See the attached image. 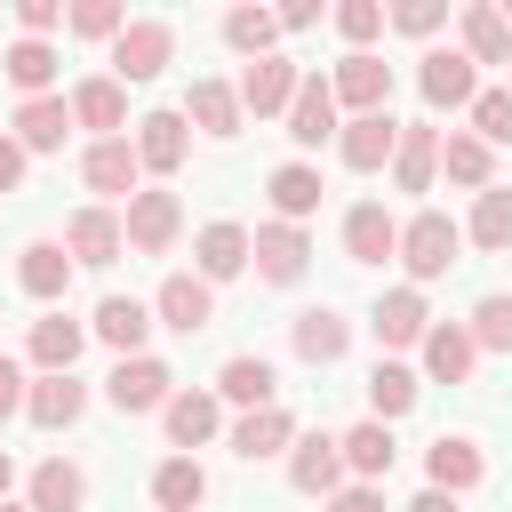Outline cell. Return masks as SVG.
Listing matches in <instances>:
<instances>
[{"mask_svg":"<svg viewBox=\"0 0 512 512\" xmlns=\"http://www.w3.org/2000/svg\"><path fill=\"white\" fill-rule=\"evenodd\" d=\"M120 24H128V16H120L112 0H80V8H72V32H80V40H120Z\"/></svg>","mask_w":512,"mask_h":512,"instance_id":"cell-45","label":"cell"},{"mask_svg":"<svg viewBox=\"0 0 512 512\" xmlns=\"http://www.w3.org/2000/svg\"><path fill=\"white\" fill-rule=\"evenodd\" d=\"M408 512H456V496H440V488H424V496H416Z\"/></svg>","mask_w":512,"mask_h":512,"instance_id":"cell-53","label":"cell"},{"mask_svg":"<svg viewBox=\"0 0 512 512\" xmlns=\"http://www.w3.org/2000/svg\"><path fill=\"white\" fill-rule=\"evenodd\" d=\"M472 136L480 144H512V88H480L472 96Z\"/></svg>","mask_w":512,"mask_h":512,"instance_id":"cell-43","label":"cell"},{"mask_svg":"<svg viewBox=\"0 0 512 512\" xmlns=\"http://www.w3.org/2000/svg\"><path fill=\"white\" fill-rule=\"evenodd\" d=\"M328 96L352 104V120H360V112H384V96H392V64L368 56V48H352V56L328 72Z\"/></svg>","mask_w":512,"mask_h":512,"instance_id":"cell-3","label":"cell"},{"mask_svg":"<svg viewBox=\"0 0 512 512\" xmlns=\"http://www.w3.org/2000/svg\"><path fill=\"white\" fill-rule=\"evenodd\" d=\"M224 40L256 64V56H272V40H280V16H264V8H232L224 16Z\"/></svg>","mask_w":512,"mask_h":512,"instance_id":"cell-40","label":"cell"},{"mask_svg":"<svg viewBox=\"0 0 512 512\" xmlns=\"http://www.w3.org/2000/svg\"><path fill=\"white\" fill-rule=\"evenodd\" d=\"M472 352H480V344H472V336H464L456 320L424 328V368H432L440 384H464V376H472Z\"/></svg>","mask_w":512,"mask_h":512,"instance_id":"cell-27","label":"cell"},{"mask_svg":"<svg viewBox=\"0 0 512 512\" xmlns=\"http://www.w3.org/2000/svg\"><path fill=\"white\" fill-rule=\"evenodd\" d=\"M80 496H88V472H80V464L48 456V464L32 472V512H80Z\"/></svg>","mask_w":512,"mask_h":512,"instance_id":"cell-31","label":"cell"},{"mask_svg":"<svg viewBox=\"0 0 512 512\" xmlns=\"http://www.w3.org/2000/svg\"><path fill=\"white\" fill-rule=\"evenodd\" d=\"M248 256H256V272H264V280H280V288H288V280H304V264H312V240H304L296 224H264V232L248 240Z\"/></svg>","mask_w":512,"mask_h":512,"instance_id":"cell-13","label":"cell"},{"mask_svg":"<svg viewBox=\"0 0 512 512\" xmlns=\"http://www.w3.org/2000/svg\"><path fill=\"white\" fill-rule=\"evenodd\" d=\"M288 136L296 144H328L336 136V96H328V80H296V96H288Z\"/></svg>","mask_w":512,"mask_h":512,"instance_id":"cell-16","label":"cell"},{"mask_svg":"<svg viewBox=\"0 0 512 512\" xmlns=\"http://www.w3.org/2000/svg\"><path fill=\"white\" fill-rule=\"evenodd\" d=\"M88 328H96V336H104V344H112V352H120V360H136V344H144V336H152V312H144V304H136V296H104V304H96V320H88Z\"/></svg>","mask_w":512,"mask_h":512,"instance_id":"cell-21","label":"cell"},{"mask_svg":"<svg viewBox=\"0 0 512 512\" xmlns=\"http://www.w3.org/2000/svg\"><path fill=\"white\" fill-rule=\"evenodd\" d=\"M16 408H24V368H16V360H0V424H8Z\"/></svg>","mask_w":512,"mask_h":512,"instance_id":"cell-49","label":"cell"},{"mask_svg":"<svg viewBox=\"0 0 512 512\" xmlns=\"http://www.w3.org/2000/svg\"><path fill=\"white\" fill-rule=\"evenodd\" d=\"M168 440L176 448H200V440H216V392H168Z\"/></svg>","mask_w":512,"mask_h":512,"instance_id":"cell-28","label":"cell"},{"mask_svg":"<svg viewBox=\"0 0 512 512\" xmlns=\"http://www.w3.org/2000/svg\"><path fill=\"white\" fill-rule=\"evenodd\" d=\"M464 336H472V344H488V352H512V296H480Z\"/></svg>","mask_w":512,"mask_h":512,"instance_id":"cell-44","label":"cell"},{"mask_svg":"<svg viewBox=\"0 0 512 512\" xmlns=\"http://www.w3.org/2000/svg\"><path fill=\"white\" fill-rule=\"evenodd\" d=\"M184 152H192V136H184V112H144V120H136V168H160V176H176V168H184Z\"/></svg>","mask_w":512,"mask_h":512,"instance_id":"cell-12","label":"cell"},{"mask_svg":"<svg viewBox=\"0 0 512 512\" xmlns=\"http://www.w3.org/2000/svg\"><path fill=\"white\" fill-rule=\"evenodd\" d=\"M200 496H208V472H200L192 456H168V464L152 472V504H160V512H200Z\"/></svg>","mask_w":512,"mask_h":512,"instance_id":"cell-30","label":"cell"},{"mask_svg":"<svg viewBox=\"0 0 512 512\" xmlns=\"http://www.w3.org/2000/svg\"><path fill=\"white\" fill-rule=\"evenodd\" d=\"M184 112L208 128V136H240V96L224 88V80H192V96H184Z\"/></svg>","mask_w":512,"mask_h":512,"instance_id":"cell-36","label":"cell"},{"mask_svg":"<svg viewBox=\"0 0 512 512\" xmlns=\"http://www.w3.org/2000/svg\"><path fill=\"white\" fill-rule=\"evenodd\" d=\"M432 168H440V136L416 120V128H400V144H392V184L400 192H424L432 184Z\"/></svg>","mask_w":512,"mask_h":512,"instance_id":"cell-24","label":"cell"},{"mask_svg":"<svg viewBox=\"0 0 512 512\" xmlns=\"http://www.w3.org/2000/svg\"><path fill=\"white\" fill-rule=\"evenodd\" d=\"M296 80H304V72H296L288 56H256V64L240 72V88H232V96H240V112H256V120H264V112H288Z\"/></svg>","mask_w":512,"mask_h":512,"instance_id":"cell-8","label":"cell"},{"mask_svg":"<svg viewBox=\"0 0 512 512\" xmlns=\"http://www.w3.org/2000/svg\"><path fill=\"white\" fill-rule=\"evenodd\" d=\"M440 168H448V184L488 192V144H480V136H448V144H440Z\"/></svg>","mask_w":512,"mask_h":512,"instance_id":"cell-41","label":"cell"},{"mask_svg":"<svg viewBox=\"0 0 512 512\" xmlns=\"http://www.w3.org/2000/svg\"><path fill=\"white\" fill-rule=\"evenodd\" d=\"M456 248H464V232H456L440 208H424V216L400 224V264H408L416 280H440V272L456 264Z\"/></svg>","mask_w":512,"mask_h":512,"instance_id":"cell-1","label":"cell"},{"mask_svg":"<svg viewBox=\"0 0 512 512\" xmlns=\"http://www.w3.org/2000/svg\"><path fill=\"white\" fill-rule=\"evenodd\" d=\"M72 136V104L64 96H32V104H16V144L24 152H56Z\"/></svg>","mask_w":512,"mask_h":512,"instance_id":"cell-19","label":"cell"},{"mask_svg":"<svg viewBox=\"0 0 512 512\" xmlns=\"http://www.w3.org/2000/svg\"><path fill=\"white\" fill-rule=\"evenodd\" d=\"M80 344H88V328H80V320H64V312L32 320V360H40V376H72Z\"/></svg>","mask_w":512,"mask_h":512,"instance_id":"cell-22","label":"cell"},{"mask_svg":"<svg viewBox=\"0 0 512 512\" xmlns=\"http://www.w3.org/2000/svg\"><path fill=\"white\" fill-rule=\"evenodd\" d=\"M328 512H384V496H376V488H336Z\"/></svg>","mask_w":512,"mask_h":512,"instance_id":"cell-51","label":"cell"},{"mask_svg":"<svg viewBox=\"0 0 512 512\" xmlns=\"http://www.w3.org/2000/svg\"><path fill=\"white\" fill-rule=\"evenodd\" d=\"M16 24H24V40H40V32L64 24V8H56V0H16Z\"/></svg>","mask_w":512,"mask_h":512,"instance_id":"cell-48","label":"cell"},{"mask_svg":"<svg viewBox=\"0 0 512 512\" xmlns=\"http://www.w3.org/2000/svg\"><path fill=\"white\" fill-rule=\"evenodd\" d=\"M272 360H256V352H240V360H224V376H216V392L224 400H240V408H272Z\"/></svg>","mask_w":512,"mask_h":512,"instance_id":"cell-34","label":"cell"},{"mask_svg":"<svg viewBox=\"0 0 512 512\" xmlns=\"http://www.w3.org/2000/svg\"><path fill=\"white\" fill-rule=\"evenodd\" d=\"M168 48H176V32H168L160 16H136V24H120V40H112V72H120V80H160Z\"/></svg>","mask_w":512,"mask_h":512,"instance_id":"cell-2","label":"cell"},{"mask_svg":"<svg viewBox=\"0 0 512 512\" xmlns=\"http://www.w3.org/2000/svg\"><path fill=\"white\" fill-rule=\"evenodd\" d=\"M168 384H176V376H168V360H144V352H136V360H120V368H112L104 400H112L120 416H144V408H168Z\"/></svg>","mask_w":512,"mask_h":512,"instance_id":"cell-5","label":"cell"},{"mask_svg":"<svg viewBox=\"0 0 512 512\" xmlns=\"http://www.w3.org/2000/svg\"><path fill=\"white\" fill-rule=\"evenodd\" d=\"M336 448H344V464H352L360 480H384V472H392V432H384V424H352Z\"/></svg>","mask_w":512,"mask_h":512,"instance_id":"cell-39","label":"cell"},{"mask_svg":"<svg viewBox=\"0 0 512 512\" xmlns=\"http://www.w3.org/2000/svg\"><path fill=\"white\" fill-rule=\"evenodd\" d=\"M80 408H88V384H72V376H40V384H24V416H32L40 432L80 424Z\"/></svg>","mask_w":512,"mask_h":512,"instance_id":"cell-14","label":"cell"},{"mask_svg":"<svg viewBox=\"0 0 512 512\" xmlns=\"http://www.w3.org/2000/svg\"><path fill=\"white\" fill-rule=\"evenodd\" d=\"M416 88H424V104H472L480 96V72H472V56H456V48H432L424 56V72H416Z\"/></svg>","mask_w":512,"mask_h":512,"instance_id":"cell-11","label":"cell"},{"mask_svg":"<svg viewBox=\"0 0 512 512\" xmlns=\"http://www.w3.org/2000/svg\"><path fill=\"white\" fill-rule=\"evenodd\" d=\"M472 240H480V248H512V192L488 184V192L472 200Z\"/></svg>","mask_w":512,"mask_h":512,"instance_id":"cell-42","label":"cell"},{"mask_svg":"<svg viewBox=\"0 0 512 512\" xmlns=\"http://www.w3.org/2000/svg\"><path fill=\"white\" fill-rule=\"evenodd\" d=\"M152 312H160L176 336H200V328L216 320V296H208V280H200V272H168V280H160V296H152Z\"/></svg>","mask_w":512,"mask_h":512,"instance_id":"cell-7","label":"cell"},{"mask_svg":"<svg viewBox=\"0 0 512 512\" xmlns=\"http://www.w3.org/2000/svg\"><path fill=\"white\" fill-rule=\"evenodd\" d=\"M80 184L104 192V200H136V144L128 136H96L88 160H80Z\"/></svg>","mask_w":512,"mask_h":512,"instance_id":"cell-6","label":"cell"},{"mask_svg":"<svg viewBox=\"0 0 512 512\" xmlns=\"http://www.w3.org/2000/svg\"><path fill=\"white\" fill-rule=\"evenodd\" d=\"M392 144H400V120H392V112H360V120H344V128H336V152H344V168H360V176H368V168H384V160H392Z\"/></svg>","mask_w":512,"mask_h":512,"instance_id":"cell-9","label":"cell"},{"mask_svg":"<svg viewBox=\"0 0 512 512\" xmlns=\"http://www.w3.org/2000/svg\"><path fill=\"white\" fill-rule=\"evenodd\" d=\"M344 248H352V264H384V256H400V224H392L376 200H360V208L344 216Z\"/></svg>","mask_w":512,"mask_h":512,"instance_id":"cell-18","label":"cell"},{"mask_svg":"<svg viewBox=\"0 0 512 512\" xmlns=\"http://www.w3.org/2000/svg\"><path fill=\"white\" fill-rule=\"evenodd\" d=\"M312 16H320V8H312V0H288V8H280V32H304V24H312Z\"/></svg>","mask_w":512,"mask_h":512,"instance_id":"cell-52","label":"cell"},{"mask_svg":"<svg viewBox=\"0 0 512 512\" xmlns=\"http://www.w3.org/2000/svg\"><path fill=\"white\" fill-rule=\"evenodd\" d=\"M192 256H200V280H232V272L248 264V232H240V224H208Z\"/></svg>","mask_w":512,"mask_h":512,"instance_id":"cell-37","label":"cell"},{"mask_svg":"<svg viewBox=\"0 0 512 512\" xmlns=\"http://www.w3.org/2000/svg\"><path fill=\"white\" fill-rule=\"evenodd\" d=\"M368 328H376V344H424L432 312H424V296H416V288H392V296L368 312Z\"/></svg>","mask_w":512,"mask_h":512,"instance_id":"cell-20","label":"cell"},{"mask_svg":"<svg viewBox=\"0 0 512 512\" xmlns=\"http://www.w3.org/2000/svg\"><path fill=\"white\" fill-rule=\"evenodd\" d=\"M288 440H296V424H288V408H280V400H272V408H248V416L232 424V448H240L248 464H256V456H272V448H288Z\"/></svg>","mask_w":512,"mask_h":512,"instance_id":"cell-29","label":"cell"},{"mask_svg":"<svg viewBox=\"0 0 512 512\" xmlns=\"http://www.w3.org/2000/svg\"><path fill=\"white\" fill-rule=\"evenodd\" d=\"M8 480H16V464H8V448H0V504H8Z\"/></svg>","mask_w":512,"mask_h":512,"instance_id":"cell-54","label":"cell"},{"mask_svg":"<svg viewBox=\"0 0 512 512\" xmlns=\"http://www.w3.org/2000/svg\"><path fill=\"white\" fill-rule=\"evenodd\" d=\"M16 280H24V296L56 304V296L72 288V256H64L56 240H32V248H24V264H16Z\"/></svg>","mask_w":512,"mask_h":512,"instance_id":"cell-25","label":"cell"},{"mask_svg":"<svg viewBox=\"0 0 512 512\" xmlns=\"http://www.w3.org/2000/svg\"><path fill=\"white\" fill-rule=\"evenodd\" d=\"M344 344H352V320L344 312H304L296 320V360H312V368H328V360H344Z\"/></svg>","mask_w":512,"mask_h":512,"instance_id":"cell-26","label":"cell"},{"mask_svg":"<svg viewBox=\"0 0 512 512\" xmlns=\"http://www.w3.org/2000/svg\"><path fill=\"white\" fill-rule=\"evenodd\" d=\"M128 120V96H120V80H80L72 88V128H120Z\"/></svg>","mask_w":512,"mask_h":512,"instance_id":"cell-32","label":"cell"},{"mask_svg":"<svg viewBox=\"0 0 512 512\" xmlns=\"http://www.w3.org/2000/svg\"><path fill=\"white\" fill-rule=\"evenodd\" d=\"M288 480H296L304 496H336V480H344V448H336L328 432H304L296 456H288Z\"/></svg>","mask_w":512,"mask_h":512,"instance_id":"cell-15","label":"cell"},{"mask_svg":"<svg viewBox=\"0 0 512 512\" xmlns=\"http://www.w3.org/2000/svg\"><path fill=\"white\" fill-rule=\"evenodd\" d=\"M424 472H432V488H440V496H464V488H480L488 456H480L464 432H440V440L424 448Z\"/></svg>","mask_w":512,"mask_h":512,"instance_id":"cell-10","label":"cell"},{"mask_svg":"<svg viewBox=\"0 0 512 512\" xmlns=\"http://www.w3.org/2000/svg\"><path fill=\"white\" fill-rule=\"evenodd\" d=\"M184 232V208H176V192H136L128 200V224H120V240L136 248V256H168V240Z\"/></svg>","mask_w":512,"mask_h":512,"instance_id":"cell-4","label":"cell"},{"mask_svg":"<svg viewBox=\"0 0 512 512\" xmlns=\"http://www.w3.org/2000/svg\"><path fill=\"white\" fill-rule=\"evenodd\" d=\"M368 408H376V424L408 416V408H416V376H408L400 360H376V376H368Z\"/></svg>","mask_w":512,"mask_h":512,"instance_id":"cell-38","label":"cell"},{"mask_svg":"<svg viewBox=\"0 0 512 512\" xmlns=\"http://www.w3.org/2000/svg\"><path fill=\"white\" fill-rule=\"evenodd\" d=\"M0 72H8V80L24 88V104H32V96H48V80H56V48H48V40H16V48L0 56Z\"/></svg>","mask_w":512,"mask_h":512,"instance_id":"cell-35","label":"cell"},{"mask_svg":"<svg viewBox=\"0 0 512 512\" xmlns=\"http://www.w3.org/2000/svg\"><path fill=\"white\" fill-rule=\"evenodd\" d=\"M0 512H32V504H0Z\"/></svg>","mask_w":512,"mask_h":512,"instance_id":"cell-55","label":"cell"},{"mask_svg":"<svg viewBox=\"0 0 512 512\" xmlns=\"http://www.w3.org/2000/svg\"><path fill=\"white\" fill-rule=\"evenodd\" d=\"M336 32H344L352 48H368V40L384 32V8H376V0H344V8H336Z\"/></svg>","mask_w":512,"mask_h":512,"instance_id":"cell-46","label":"cell"},{"mask_svg":"<svg viewBox=\"0 0 512 512\" xmlns=\"http://www.w3.org/2000/svg\"><path fill=\"white\" fill-rule=\"evenodd\" d=\"M464 56H472V64H512V24H504V8H488V0L464 8Z\"/></svg>","mask_w":512,"mask_h":512,"instance_id":"cell-23","label":"cell"},{"mask_svg":"<svg viewBox=\"0 0 512 512\" xmlns=\"http://www.w3.org/2000/svg\"><path fill=\"white\" fill-rule=\"evenodd\" d=\"M272 208H280V224H304L320 208V168H304V160L272 168Z\"/></svg>","mask_w":512,"mask_h":512,"instance_id":"cell-33","label":"cell"},{"mask_svg":"<svg viewBox=\"0 0 512 512\" xmlns=\"http://www.w3.org/2000/svg\"><path fill=\"white\" fill-rule=\"evenodd\" d=\"M64 248H72V264H120V216L112 208H80L72 216V232H64Z\"/></svg>","mask_w":512,"mask_h":512,"instance_id":"cell-17","label":"cell"},{"mask_svg":"<svg viewBox=\"0 0 512 512\" xmlns=\"http://www.w3.org/2000/svg\"><path fill=\"white\" fill-rule=\"evenodd\" d=\"M16 184H24V144L0 136V192H16Z\"/></svg>","mask_w":512,"mask_h":512,"instance_id":"cell-50","label":"cell"},{"mask_svg":"<svg viewBox=\"0 0 512 512\" xmlns=\"http://www.w3.org/2000/svg\"><path fill=\"white\" fill-rule=\"evenodd\" d=\"M392 24L424 40V32H440V24H448V0H408V8H392Z\"/></svg>","mask_w":512,"mask_h":512,"instance_id":"cell-47","label":"cell"}]
</instances>
